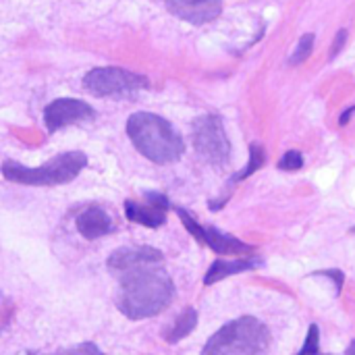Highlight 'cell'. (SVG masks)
<instances>
[{
	"instance_id": "cell-23",
	"label": "cell",
	"mask_w": 355,
	"mask_h": 355,
	"mask_svg": "<svg viewBox=\"0 0 355 355\" xmlns=\"http://www.w3.org/2000/svg\"><path fill=\"white\" fill-rule=\"evenodd\" d=\"M347 355H355V341L349 345V352H347Z\"/></svg>"
},
{
	"instance_id": "cell-1",
	"label": "cell",
	"mask_w": 355,
	"mask_h": 355,
	"mask_svg": "<svg viewBox=\"0 0 355 355\" xmlns=\"http://www.w3.org/2000/svg\"><path fill=\"white\" fill-rule=\"evenodd\" d=\"M173 297V279L160 264H148L119 275L116 306L131 320L158 316L171 306Z\"/></svg>"
},
{
	"instance_id": "cell-16",
	"label": "cell",
	"mask_w": 355,
	"mask_h": 355,
	"mask_svg": "<svg viewBox=\"0 0 355 355\" xmlns=\"http://www.w3.org/2000/svg\"><path fill=\"white\" fill-rule=\"evenodd\" d=\"M314 33H306V35H302L300 37V42H297V46L293 48V52H291V56H289V64H302V62H306L308 58H310V54H312V48H314Z\"/></svg>"
},
{
	"instance_id": "cell-2",
	"label": "cell",
	"mask_w": 355,
	"mask_h": 355,
	"mask_svg": "<svg viewBox=\"0 0 355 355\" xmlns=\"http://www.w3.org/2000/svg\"><path fill=\"white\" fill-rule=\"evenodd\" d=\"M127 135L133 148L154 164H171L177 162L185 144L179 131L162 116L154 112H135L127 121Z\"/></svg>"
},
{
	"instance_id": "cell-6",
	"label": "cell",
	"mask_w": 355,
	"mask_h": 355,
	"mask_svg": "<svg viewBox=\"0 0 355 355\" xmlns=\"http://www.w3.org/2000/svg\"><path fill=\"white\" fill-rule=\"evenodd\" d=\"M150 83L146 77L127 71V69H119V67H100V69H92L85 77H83V89L100 96V98H123V96H131L139 89H146Z\"/></svg>"
},
{
	"instance_id": "cell-25",
	"label": "cell",
	"mask_w": 355,
	"mask_h": 355,
	"mask_svg": "<svg viewBox=\"0 0 355 355\" xmlns=\"http://www.w3.org/2000/svg\"><path fill=\"white\" fill-rule=\"evenodd\" d=\"M318 355H329V354H318Z\"/></svg>"
},
{
	"instance_id": "cell-11",
	"label": "cell",
	"mask_w": 355,
	"mask_h": 355,
	"mask_svg": "<svg viewBox=\"0 0 355 355\" xmlns=\"http://www.w3.org/2000/svg\"><path fill=\"white\" fill-rule=\"evenodd\" d=\"M162 252L150 245H135V248H121L110 254L108 258V268L114 275L148 266V264H162Z\"/></svg>"
},
{
	"instance_id": "cell-4",
	"label": "cell",
	"mask_w": 355,
	"mask_h": 355,
	"mask_svg": "<svg viewBox=\"0 0 355 355\" xmlns=\"http://www.w3.org/2000/svg\"><path fill=\"white\" fill-rule=\"evenodd\" d=\"M85 164H87V158L83 152L58 154L52 160L44 162L42 166H33V168L8 160L2 164V177L19 185L50 187V185H62V183L73 181L85 168Z\"/></svg>"
},
{
	"instance_id": "cell-17",
	"label": "cell",
	"mask_w": 355,
	"mask_h": 355,
	"mask_svg": "<svg viewBox=\"0 0 355 355\" xmlns=\"http://www.w3.org/2000/svg\"><path fill=\"white\" fill-rule=\"evenodd\" d=\"M320 354V331H318V324H312L308 329V335H306V341H304V347L300 349L297 355H318Z\"/></svg>"
},
{
	"instance_id": "cell-24",
	"label": "cell",
	"mask_w": 355,
	"mask_h": 355,
	"mask_svg": "<svg viewBox=\"0 0 355 355\" xmlns=\"http://www.w3.org/2000/svg\"><path fill=\"white\" fill-rule=\"evenodd\" d=\"M352 233H355V227H352Z\"/></svg>"
},
{
	"instance_id": "cell-20",
	"label": "cell",
	"mask_w": 355,
	"mask_h": 355,
	"mask_svg": "<svg viewBox=\"0 0 355 355\" xmlns=\"http://www.w3.org/2000/svg\"><path fill=\"white\" fill-rule=\"evenodd\" d=\"M316 275H320V277H329V279L333 281V285H335V293H337V295L341 293L343 283H345V277H343V272H341V270H320V272H316Z\"/></svg>"
},
{
	"instance_id": "cell-22",
	"label": "cell",
	"mask_w": 355,
	"mask_h": 355,
	"mask_svg": "<svg viewBox=\"0 0 355 355\" xmlns=\"http://www.w3.org/2000/svg\"><path fill=\"white\" fill-rule=\"evenodd\" d=\"M355 114V106H352V108H347L341 116H339V125H347L349 121H352V116Z\"/></svg>"
},
{
	"instance_id": "cell-3",
	"label": "cell",
	"mask_w": 355,
	"mask_h": 355,
	"mask_svg": "<svg viewBox=\"0 0 355 355\" xmlns=\"http://www.w3.org/2000/svg\"><path fill=\"white\" fill-rule=\"evenodd\" d=\"M270 345V331L254 316L227 322L204 345L202 355H264Z\"/></svg>"
},
{
	"instance_id": "cell-15",
	"label": "cell",
	"mask_w": 355,
	"mask_h": 355,
	"mask_svg": "<svg viewBox=\"0 0 355 355\" xmlns=\"http://www.w3.org/2000/svg\"><path fill=\"white\" fill-rule=\"evenodd\" d=\"M264 162H266V152H264V148L258 146V144H252V146H250V162H248V166H245L243 171H239V173L233 177V181H243V179L252 177L254 173H258V171L264 166Z\"/></svg>"
},
{
	"instance_id": "cell-19",
	"label": "cell",
	"mask_w": 355,
	"mask_h": 355,
	"mask_svg": "<svg viewBox=\"0 0 355 355\" xmlns=\"http://www.w3.org/2000/svg\"><path fill=\"white\" fill-rule=\"evenodd\" d=\"M50 355H104L102 349L94 343H81V345H73V347H67V349H58Z\"/></svg>"
},
{
	"instance_id": "cell-8",
	"label": "cell",
	"mask_w": 355,
	"mask_h": 355,
	"mask_svg": "<svg viewBox=\"0 0 355 355\" xmlns=\"http://www.w3.org/2000/svg\"><path fill=\"white\" fill-rule=\"evenodd\" d=\"M96 116V110L83 102V100H75V98H58L54 102H50L44 110V123L46 129L50 133L75 125V123H85L92 121Z\"/></svg>"
},
{
	"instance_id": "cell-10",
	"label": "cell",
	"mask_w": 355,
	"mask_h": 355,
	"mask_svg": "<svg viewBox=\"0 0 355 355\" xmlns=\"http://www.w3.org/2000/svg\"><path fill=\"white\" fill-rule=\"evenodd\" d=\"M166 8L193 25H204L214 21L223 12V0H164Z\"/></svg>"
},
{
	"instance_id": "cell-9",
	"label": "cell",
	"mask_w": 355,
	"mask_h": 355,
	"mask_svg": "<svg viewBox=\"0 0 355 355\" xmlns=\"http://www.w3.org/2000/svg\"><path fill=\"white\" fill-rule=\"evenodd\" d=\"M168 208H171V204H168L166 196L150 191V193H146V202H131V200H127L125 202V216L131 223L156 229V227H162L166 223Z\"/></svg>"
},
{
	"instance_id": "cell-12",
	"label": "cell",
	"mask_w": 355,
	"mask_h": 355,
	"mask_svg": "<svg viewBox=\"0 0 355 355\" xmlns=\"http://www.w3.org/2000/svg\"><path fill=\"white\" fill-rule=\"evenodd\" d=\"M77 231L89 241L100 239L112 231V218L100 206H89L77 216Z\"/></svg>"
},
{
	"instance_id": "cell-18",
	"label": "cell",
	"mask_w": 355,
	"mask_h": 355,
	"mask_svg": "<svg viewBox=\"0 0 355 355\" xmlns=\"http://www.w3.org/2000/svg\"><path fill=\"white\" fill-rule=\"evenodd\" d=\"M304 166V156L297 152V150H289V152H285L283 154V158L279 160V168L281 171H289V173H293V171H300Z\"/></svg>"
},
{
	"instance_id": "cell-13",
	"label": "cell",
	"mask_w": 355,
	"mask_h": 355,
	"mask_svg": "<svg viewBox=\"0 0 355 355\" xmlns=\"http://www.w3.org/2000/svg\"><path fill=\"white\" fill-rule=\"evenodd\" d=\"M256 266H258V260L254 256H250V258H233V260H223L220 258V260H216L208 268V272L204 277V285H214V283H218V281H223L227 277H233V275L252 270Z\"/></svg>"
},
{
	"instance_id": "cell-21",
	"label": "cell",
	"mask_w": 355,
	"mask_h": 355,
	"mask_svg": "<svg viewBox=\"0 0 355 355\" xmlns=\"http://www.w3.org/2000/svg\"><path fill=\"white\" fill-rule=\"evenodd\" d=\"M345 40H347V31H345V29H339L337 35H335V42H333V46H331V60H335V58L339 56V52H341L343 46H345Z\"/></svg>"
},
{
	"instance_id": "cell-7",
	"label": "cell",
	"mask_w": 355,
	"mask_h": 355,
	"mask_svg": "<svg viewBox=\"0 0 355 355\" xmlns=\"http://www.w3.org/2000/svg\"><path fill=\"white\" fill-rule=\"evenodd\" d=\"M177 214L181 218V223L185 225V229L204 245H208L212 252H216L218 256H241V258H250L254 254V245L243 243L241 239L223 233L214 227H202L189 212H185L183 208H177Z\"/></svg>"
},
{
	"instance_id": "cell-14",
	"label": "cell",
	"mask_w": 355,
	"mask_h": 355,
	"mask_svg": "<svg viewBox=\"0 0 355 355\" xmlns=\"http://www.w3.org/2000/svg\"><path fill=\"white\" fill-rule=\"evenodd\" d=\"M196 324H198V312H196L193 308H187V310H183V312L175 318V322L171 324V329L164 333V339H166L168 343H177V341L185 339V337L196 329Z\"/></svg>"
},
{
	"instance_id": "cell-5",
	"label": "cell",
	"mask_w": 355,
	"mask_h": 355,
	"mask_svg": "<svg viewBox=\"0 0 355 355\" xmlns=\"http://www.w3.org/2000/svg\"><path fill=\"white\" fill-rule=\"evenodd\" d=\"M193 148L202 160L212 166H225L231 156V141L227 137L223 119L218 114H204L193 121Z\"/></svg>"
}]
</instances>
